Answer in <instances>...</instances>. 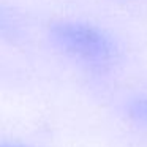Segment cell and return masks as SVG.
Here are the masks:
<instances>
[{"instance_id":"obj_1","label":"cell","mask_w":147,"mask_h":147,"mask_svg":"<svg viewBox=\"0 0 147 147\" xmlns=\"http://www.w3.org/2000/svg\"><path fill=\"white\" fill-rule=\"evenodd\" d=\"M51 33L62 49L89 63L106 65L114 59L112 41L95 27L78 22H60L54 24Z\"/></svg>"},{"instance_id":"obj_2","label":"cell","mask_w":147,"mask_h":147,"mask_svg":"<svg viewBox=\"0 0 147 147\" xmlns=\"http://www.w3.org/2000/svg\"><path fill=\"white\" fill-rule=\"evenodd\" d=\"M128 112H130V117L134 119L139 123L147 125V100L146 98H139L134 100L128 105Z\"/></svg>"}]
</instances>
